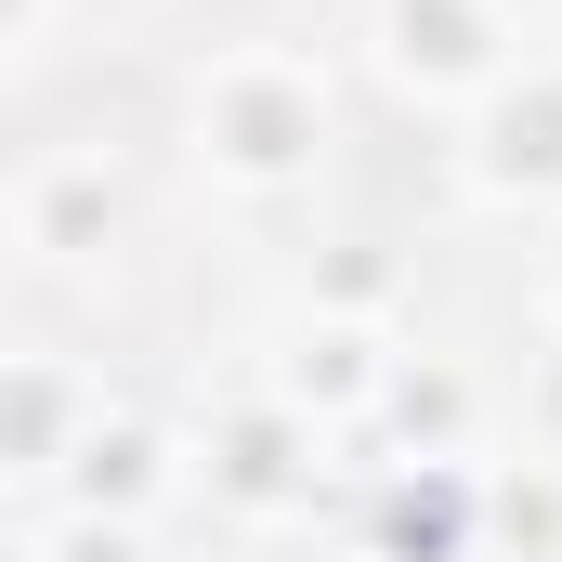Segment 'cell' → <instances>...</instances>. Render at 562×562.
<instances>
[]
</instances>
